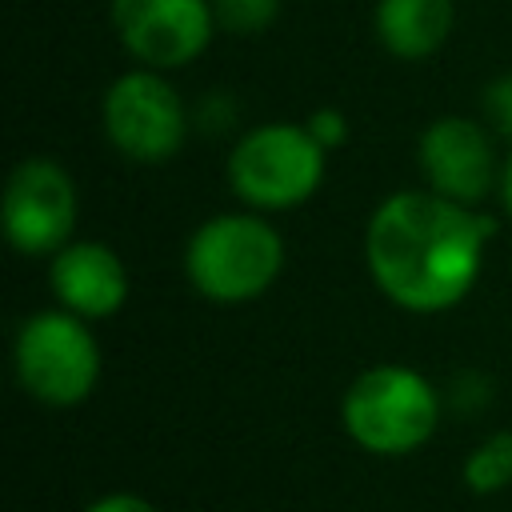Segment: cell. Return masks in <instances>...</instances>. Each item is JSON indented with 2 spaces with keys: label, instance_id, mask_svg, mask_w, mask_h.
Returning a JSON list of instances; mask_svg holds the SVG:
<instances>
[{
  "label": "cell",
  "instance_id": "cell-1",
  "mask_svg": "<svg viewBox=\"0 0 512 512\" xmlns=\"http://www.w3.org/2000/svg\"><path fill=\"white\" fill-rule=\"evenodd\" d=\"M492 220L440 192L388 196L364 236L376 288L408 312H444L480 276Z\"/></svg>",
  "mask_w": 512,
  "mask_h": 512
},
{
  "label": "cell",
  "instance_id": "cell-2",
  "mask_svg": "<svg viewBox=\"0 0 512 512\" xmlns=\"http://www.w3.org/2000/svg\"><path fill=\"white\" fill-rule=\"evenodd\" d=\"M284 268V244L272 224L248 212H228L200 224L184 248V272L200 296L216 304L256 300Z\"/></svg>",
  "mask_w": 512,
  "mask_h": 512
},
{
  "label": "cell",
  "instance_id": "cell-3",
  "mask_svg": "<svg viewBox=\"0 0 512 512\" xmlns=\"http://www.w3.org/2000/svg\"><path fill=\"white\" fill-rule=\"evenodd\" d=\"M340 416L360 448L380 456H404L436 432L440 400L420 372L404 364H376L352 380Z\"/></svg>",
  "mask_w": 512,
  "mask_h": 512
},
{
  "label": "cell",
  "instance_id": "cell-4",
  "mask_svg": "<svg viewBox=\"0 0 512 512\" xmlns=\"http://www.w3.org/2000/svg\"><path fill=\"white\" fill-rule=\"evenodd\" d=\"M324 144L308 124H264L228 156V180L252 208H296L324 180Z\"/></svg>",
  "mask_w": 512,
  "mask_h": 512
},
{
  "label": "cell",
  "instance_id": "cell-5",
  "mask_svg": "<svg viewBox=\"0 0 512 512\" xmlns=\"http://www.w3.org/2000/svg\"><path fill=\"white\" fill-rule=\"evenodd\" d=\"M16 376L40 404L72 408L88 400L100 380V348L84 316L68 308L32 316L16 336Z\"/></svg>",
  "mask_w": 512,
  "mask_h": 512
},
{
  "label": "cell",
  "instance_id": "cell-6",
  "mask_svg": "<svg viewBox=\"0 0 512 512\" xmlns=\"http://www.w3.org/2000/svg\"><path fill=\"white\" fill-rule=\"evenodd\" d=\"M104 132L116 152L156 164L180 152L188 112L168 80H160L156 72H128L104 96Z\"/></svg>",
  "mask_w": 512,
  "mask_h": 512
},
{
  "label": "cell",
  "instance_id": "cell-7",
  "mask_svg": "<svg viewBox=\"0 0 512 512\" xmlns=\"http://www.w3.org/2000/svg\"><path fill=\"white\" fill-rule=\"evenodd\" d=\"M4 236L24 256L60 252L76 224L72 176L52 160H24L4 184Z\"/></svg>",
  "mask_w": 512,
  "mask_h": 512
},
{
  "label": "cell",
  "instance_id": "cell-8",
  "mask_svg": "<svg viewBox=\"0 0 512 512\" xmlns=\"http://www.w3.org/2000/svg\"><path fill=\"white\" fill-rule=\"evenodd\" d=\"M212 20L208 0H112L120 44L152 68L196 60L212 40Z\"/></svg>",
  "mask_w": 512,
  "mask_h": 512
},
{
  "label": "cell",
  "instance_id": "cell-9",
  "mask_svg": "<svg viewBox=\"0 0 512 512\" xmlns=\"http://www.w3.org/2000/svg\"><path fill=\"white\" fill-rule=\"evenodd\" d=\"M416 156H420V172L428 176V188L456 204H472L492 188L496 176L492 144L484 128L464 116H444L428 124L416 144Z\"/></svg>",
  "mask_w": 512,
  "mask_h": 512
},
{
  "label": "cell",
  "instance_id": "cell-10",
  "mask_svg": "<svg viewBox=\"0 0 512 512\" xmlns=\"http://www.w3.org/2000/svg\"><path fill=\"white\" fill-rule=\"evenodd\" d=\"M52 292L68 312L104 320L128 300V268L108 244L76 240L64 244L52 260Z\"/></svg>",
  "mask_w": 512,
  "mask_h": 512
},
{
  "label": "cell",
  "instance_id": "cell-11",
  "mask_svg": "<svg viewBox=\"0 0 512 512\" xmlns=\"http://www.w3.org/2000/svg\"><path fill=\"white\" fill-rule=\"evenodd\" d=\"M452 32V0H380L376 36L400 60L432 56Z\"/></svg>",
  "mask_w": 512,
  "mask_h": 512
},
{
  "label": "cell",
  "instance_id": "cell-12",
  "mask_svg": "<svg viewBox=\"0 0 512 512\" xmlns=\"http://www.w3.org/2000/svg\"><path fill=\"white\" fill-rule=\"evenodd\" d=\"M464 484L480 496L500 492L512 484V432H496L484 444H476L464 460Z\"/></svg>",
  "mask_w": 512,
  "mask_h": 512
},
{
  "label": "cell",
  "instance_id": "cell-13",
  "mask_svg": "<svg viewBox=\"0 0 512 512\" xmlns=\"http://www.w3.org/2000/svg\"><path fill=\"white\" fill-rule=\"evenodd\" d=\"M212 12L228 32H264L276 20L280 0H212Z\"/></svg>",
  "mask_w": 512,
  "mask_h": 512
},
{
  "label": "cell",
  "instance_id": "cell-14",
  "mask_svg": "<svg viewBox=\"0 0 512 512\" xmlns=\"http://www.w3.org/2000/svg\"><path fill=\"white\" fill-rule=\"evenodd\" d=\"M484 116L500 136H512V76H496L484 88Z\"/></svg>",
  "mask_w": 512,
  "mask_h": 512
},
{
  "label": "cell",
  "instance_id": "cell-15",
  "mask_svg": "<svg viewBox=\"0 0 512 512\" xmlns=\"http://www.w3.org/2000/svg\"><path fill=\"white\" fill-rule=\"evenodd\" d=\"M308 132H312L324 148H340L344 136H348V120H344L336 108H316V112L308 116Z\"/></svg>",
  "mask_w": 512,
  "mask_h": 512
},
{
  "label": "cell",
  "instance_id": "cell-16",
  "mask_svg": "<svg viewBox=\"0 0 512 512\" xmlns=\"http://www.w3.org/2000/svg\"><path fill=\"white\" fill-rule=\"evenodd\" d=\"M84 512H156V508L136 492H108V496L92 500Z\"/></svg>",
  "mask_w": 512,
  "mask_h": 512
},
{
  "label": "cell",
  "instance_id": "cell-17",
  "mask_svg": "<svg viewBox=\"0 0 512 512\" xmlns=\"http://www.w3.org/2000/svg\"><path fill=\"white\" fill-rule=\"evenodd\" d=\"M504 204H508V212H512V160H508V168H504Z\"/></svg>",
  "mask_w": 512,
  "mask_h": 512
}]
</instances>
